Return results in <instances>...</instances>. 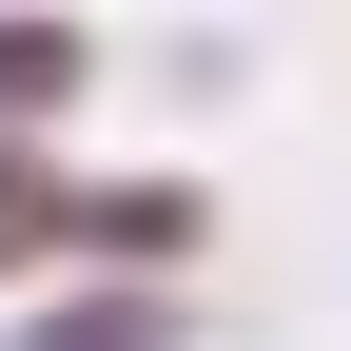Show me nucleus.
Masks as SVG:
<instances>
[{
  "instance_id": "obj_1",
  "label": "nucleus",
  "mask_w": 351,
  "mask_h": 351,
  "mask_svg": "<svg viewBox=\"0 0 351 351\" xmlns=\"http://www.w3.org/2000/svg\"><path fill=\"white\" fill-rule=\"evenodd\" d=\"M195 234H215L195 176H117V195H78V254H117V274H176Z\"/></svg>"
},
{
  "instance_id": "obj_4",
  "label": "nucleus",
  "mask_w": 351,
  "mask_h": 351,
  "mask_svg": "<svg viewBox=\"0 0 351 351\" xmlns=\"http://www.w3.org/2000/svg\"><path fill=\"white\" fill-rule=\"evenodd\" d=\"M59 78H78V39H59V20H0V117H39Z\"/></svg>"
},
{
  "instance_id": "obj_2",
  "label": "nucleus",
  "mask_w": 351,
  "mask_h": 351,
  "mask_svg": "<svg viewBox=\"0 0 351 351\" xmlns=\"http://www.w3.org/2000/svg\"><path fill=\"white\" fill-rule=\"evenodd\" d=\"M39 254H78V176L0 137V274H39Z\"/></svg>"
},
{
  "instance_id": "obj_3",
  "label": "nucleus",
  "mask_w": 351,
  "mask_h": 351,
  "mask_svg": "<svg viewBox=\"0 0 351 351\" xmlns=\"http://www.w3.org/2000/svg\"><path fill=\"white\" fill-rule=\"evenodd\" d=\"M39 351H176V313H156V293H117V313L78 293V313H39Z\"/></svg>"
}]
</instances>
